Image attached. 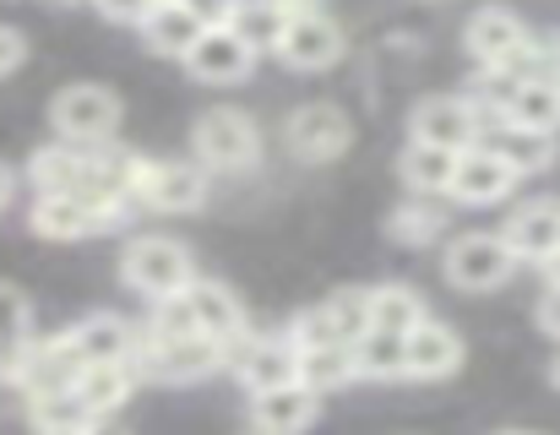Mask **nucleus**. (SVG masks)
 Listing matches in <instances>:
<instances>
[{"label":"nucleus","instance_id":"35","mask_svg":"<svg viewBox=\"0 0 560 435\" xmlns=\"http://www.w3.org/2000/svg\"><path fill=\"white\" fill-rule=\"evenodd\" d=\"M539 321H545V332L550 338H560V283L545 294V305H539Z\"/></svg>","mask_w":560,"mask_h":435},{"label":"nucleus","instance_id":"5","mask_svg":"<svg viewBox=\"0 0 560 435\" xmlns=\"http://www.w3.org/2000/svg\"><path fill=\"white\" fill-rule=\"evenodd\" d=\"M196 153H201V164H212V169H250L256 153H261V137H256L250 115H240V109H212V115L196 120Z\"/></svg>","mask_w":560,"mask_h":435},{"label":"nucleus","instance_id":"41","mask_svg":"<svg viewBox=\"0 0 560 435\" xmlns=\"http://www.w3.org/2000/svg\"><path fill=\"white\" fill-rule=\"evenodd\" d=\"M159 5H180V0H159Z\"/></svg>","mask_w":560,"mask_h":435},{"label":"nucleus","instance_id":"13","mask_svg":"<svg viewBox=\"0 0 560 435\" xmlns=\"http://www.w3.org/2000/svg\"><path fill=\"white\" fill-rule=\"evenodd\" d=\"M517 180H523V175H517L501 153H490V148H468V153L457 158L452 197H457V202H501Z\"/></svg>","mask_w":560,"mask_h":435},{"label":"nucleus","instance_id":"40","mask_svg":"<svg viewBox=\"0 0 560 435\" xmlns=\"http://www.w3.org/2000/svg\"><path fill=\"white\" fill-rule=\"evenodd\" d=\"M49 5H71V0H49Z\"/></svg>","mask_w":560,"mask_h":435},{"label":"nucleus","instance_id":"12","mask_svg":"<svg viewBox=\"0 0 560 435\" xmlns=\"http://www.w3.org/2000/svg\"><path fill=\"white\" fill-rule=\"evenodd\" d=\"M250 60H256V49L234 27H207L201 44L186 55L190 77H201V82H240L250 71Z\"/></svg>","mask_w":560,"mask_h":435},{"label":"nucleus","instance_id":"28","mask_svg":"<svg viewBox=\"0 0 560 435\" xmlns=\"http://www.w3.org/2000/svg\"><path fill=\"white\" fill-rule=\"evenodd\" d=\"M424 321V310H419V294L413 289H402V283H386V289H371V327L381 332H413Z\"/></svg>","mask_w":560,"mask_h":435},{"label":"nucleus","instance_id":"9","mask_svg":"<svg viewBox=\"0 0 560 435\" xmlns=\"http://www.w3.org/2000/svg\"><path fill=\"white\" fill-rule=\"evenodd\" d=\"M408 131H413V142L463 153V148L474 142V131H479V115H474V104H463V98H424V104L413 109Z\"/></svg>","mask_w":560,"mask_h":435},{"label":"nucleus","instance_id":"21","mask_svg":"<svg viewBox=\"0 0 560 435\" xmlns=\"http://www.w3.org/2000/svg\"><path fill=\"white\" fill-rule=\"evenodd\" d=\"M457 158H463V153H446V148H430V142H408V153L397 158V175H402L413 191L435 197V191H452Z\"/></svg>","mask_w":560,"mask_h":435},{"label":"nucleus","instance_id":"25","mask_svg":"<svg viewBox=\"0 0 560 435\" xmlns=\"http://www.w3.org/2000/svg\"><path fill=\"white\" fill-rule=\"evenodd\" d=\"M360 376L354 349H300V387L311 392H338Z\"/></svg>","mask_w":560,"mask_h":435},{"label":"nucleus","instance_id":"27","mask_svg":"<svg viewBox=\"0 0 560 435\" xmlns=\"http://www.w3.org/2000/svg\"><path fill=\"white\" fill-rule=\"evenodd\" d=\"M354 360H360V376H408V338L371 327L354 343Z\"/></svg>","mask_w":560,"mask_h":435},{"label":"nucleus","instance_id":"39","mask_svg":"<svg viewBox=\"0 0 560 435\" xmlns=\"http://www.w3.org/2000/svg\"><path fill=\"white\" fill-rule=\"evenodd\" d=\"M550 376H556V387H560V354H556V365H550Z\"/></svg>","mask_w":560,"mask_h":435},{"label":"nucleus","instance_id":"29","mask_svg":"<svg viewBox=\"0 0 560 435\" xmlns=\"http://www.w3.org/2000/svg\"><path fill=\"white\" fill-rule=\"evenodd\" d=\"M77 392H82L98 414H109V409H120L126 392H131V365H88V371L77 376Z\"/></svg>","mask_w":560,"mask_h":435},{"label":"nucleus","instance_id":"31","mask_svg":"<svg viewBox=\"0 0 560 435\" xmlns=\"http://www.w3.org/2000/svg\"><path fill=\"white\" fill-rule=\"evenodd\" d=\"M441 223H446V217L435 213L430 202H419V208H397V213H392V234H397L402 245H424V239L441 234Z\"/></svg>","mask_w":560,"mask_h":435},{"label":"nucleus","instance_id":"23","mask_svg":"<svg viewBox=\"0 0 560 435\" xmlns=\"http://www.w3.org/2000/svg\"><path fill=\"white\" fill-rule=\"evenodd\" d=\"M506 120L528 126V131H550L560 126V82H517L506 98Z\"/></svg>","mask_w":560,"mask_h":435},{"label":"nucleus","instance_id":"24","mask_svg":"<svg viewBox=\"0 0 560 435\" xmlns=\"http://www.w3.org/2000/svg\"><path fill=\"white\" fill-rule=\"evenodd\" d=\"M490 153H501L517 175H534V169H545L550 158H556V137L550 131H528V126H501L495 137H490Z\"/></svg>","mask_w":560,"mask_h":435},{"label":"nucleus","instance_id":"42","mask_svg":"<svg viewBox=\"0 0 560 435\" xmlns=\"http://www.w3.org/2000/svg\"><path fill=\"white\" fill-rule=\"evenodd\" d=\"M98 435H126V431H98Z\"/></svg>","mask_w":560,"mask_h":435},{"label":"nucleus","instance_id":"36","mask_svg":"<svg viewBox=\"0 0 560 435\" xmlns=\"http://www.w3.org/2000/svg\"><path fill=\"white\" fill-rule=\"evenodd\" d=\"M278 5L289 11V22H294V16H316V11H322V0H278Z\"/></svg>","mask_w":560,"mask_h":435},{"label":"nucleus","instance_id":"43","mask_svg":"<svg viewBox=\"0 0 560 435\" xmlns=\"http://www.w3.org/2000/svg\"><path fill=\"white\" fill-rule=\"evenodd\" d=\"M506 435H523V431H506Z\"/></svg>","mask_w":560,"mask_h":435},{"label":"nucleus","instance_id":"1","mask_svg":"<svg viewBox=\"0 0 560 435\" xmlns=\"http://www.w3.org/2000/svg\"><path fill=\"white\" fill-rule=\"evenodd\" d=\"M126 283L153 294V299H180L196 283V261L180 239H164V234H148V239H131L126 245Z\"/></svg>","mask_w":560,"mask_h":435},{"label":"nucleus","instance_id":"38","mask_svg":"<svg viewBox=\"0 0 560 435\" xmlns=\"http://www.w3.org/2000/svg\"><path fill=\"white\" fill-rule=\"evenodd\" d=\"M550 278H556V283H560V250H556V261H550Z\"/></svg>","mask_w":560,"mask_h":435},{"label":"nucleus","instance_id":"14","mask_svg":"<svg viewBox=\"0 0 560 435\" xmlns=\"http://www.w3.org/2000/svg\"><path fill=\"white\" fill-rule=\"evenodd\" d=\"M71 349H77L82 371L88 365H131L137 360V338H131V327L120 316H88L71 332Z\"/></svg>","mask_w":560,"mask_h":435},{"label":"nucleus","instance_id":"33","mask_svg":"<svg viewBox=\"0 0 560 435\" xmlns=\"http://www.w3.org/2000/svg\"><path fill=\"white\" fill-rule=\"evenodd\" d=\"M186 5L207 22V27H229V22H234V11H240V0H186Z\"/></svg>","mask_w":560,"mask_h":435},{"label":"nucleus","instance_id":"32","mask_svg":"<svg viewBox=\"0 0 560 435\" xmlns=\"http://www.w3.org/2000/svg\"><path fill=\"white\" fill-rule=\"evenodd\" d=\"M109 22H148L159 11V0H93Z\"/></svg>","mask_w":560,"mask_h":435},{"label":"nucleus","instance_id":"2","mask_svg":"<svg viewBox=\"0 0 560 435\" xmlns=\"http://www.w3.org/2000/svg\"><path fill=\"white\" fill-rule=\"evenodd\" d=\"M49 120H55V131H60L66 142H109L115 126H120V98H115L109 87L77 82V87H66V93L55 98Z\"/></svg>","mask_w":560,"mask_h":435},{"label":"nucleus","instance_id":"30","mask_svg":"<svg viewBox=\"0 0 560 435\" xmlns=\"http://www.w3.org/2000/svg\"><path fill=\"white\" fill-rule=\"evenodd\" d=\"M27 354V299L0 283V365H16Z\"/></svg>","mask_w":560,"mask_h":435},{"label":"nucleus","instance_id":"19","mask_svg":"<svg viewBox=\"0 0 560 435\" xmlns=\"http://www.w3.org/2000/svg\"><path fill=\"white\" fill-rule=\"evenodd\" d=\"M463 365V343H457V332L452 327H441V321H419L413 332H408V376H452Z\"/></svg>","mask_w":560,"mask_h":435},{"label":"nucleus","instance_id":"26","mask_svg":"<svg viewBox=\"0 0 560 435\" xmlns=\"http://www.w3.org/2000/svg\"><path fill=\"white\" fill-rule=\"evenodd\" d=\"M250 49H272V44H283V33H289V11L278 5V0H240V11H234V22H229Z\"/></svg>","mask_w":560,"mask_h":435},{"label":"nucleus","instance_id":"3","mask_svg":"<svg viewBox=\"0 0 560 435\" xmlns=\"http://www.w3.org/2000/svg\"><path fill=\"white\" fill-rule=\"evenodd\" d=\"M517 272V250L506 245V234H463L452 250H446V278L457 289H501L506 278Z\"/></svg>","mask_w":560,"mask_h":435},{"label":"nucleus","instance_id":"16","mask_svg":"<svg viewBox=\"0 0 560 435\" xmlns=\"http://www.w3.org/2000/svg\"><path fill=\"white\" fill-rule=\"evenodd\" d=\"M250 420L261 435H300L311 420H316V392L311 387H278V392H256L250 403Z\"/></svg>","mask_w":560,"mask_h":435},{"label":"nucleus","instance_id":"20","mask_svg":"<svg viewBox=\"0 0 560 435\" xmlns=\"http://www.w3.org/2000/svg\"><path fill=\"white\" fill-rule=\"evenodd\" d=\"M142 33H148V44H153L159 55H180V60H186L190 49L201 44L207 22H201L186 0H180V5H159V11L142 22Z\"/></svg>","mask_w":560,"mask_h":435},{"label":"nucleus","instance_id":"22","mask_svg":"<svg viewBox=\"0 0 560 435\" xmlns=\"http://www.w3.org/2000/svg\"><path fill=\"white\" fill-rule=\"evenodd\" d=\"M186 299L212 343H234V338H240V305H234V294H229L223 283H201V278H196Z\"/></svg>","mask_w":560,"mask_h":435},{"label":"nucleus","instance_id":"17","mask_svg":"<svg viewBox=\"0 0 560 435\" xmlns=\"http://www.w3.org/2000/svg\"><path fill=\"white\" fill-rule=\"evenodd\" d=\"M109 223L115 217L104 208H93L88 197H38V208H33V228L44 239H82V234L109 228Z\"/></svg>","mask_w":560,"mask_h":435},{"label":"nucleus","instance_id":"37","mask_svg":"<svg viewBox=\"0 0 560 435\" xmlns=\"http://www.w3.org/2000/svg\"><path fill=\"white\" fill-rule=\"evenodd\" d=\"M5 202H11V169L0 164V208H5Z\"/></svg>","mask_w":560,"mask_h":435},{"label":"nucleus","instance_id":"34","mask_svg":"<svg viewBox=\"0 0 560 435\" xmlns=\"http://www.w3.org/2000/svg\"><path fill=\"white\" fill-rule=\"evenodd\" d=\"M22 55H27L22 33H16V27H0V77H5V71H16V66H22Z\"/></svg>","mask_w":560,"mask_h":435},{"label":"nucleus","instance_id":"11","mask_svg":"<svg viewBox=\"0 0 560 435\" xmlns=\"http://www.w3.org/2000/svg\"><path fill=\"white\" fill-rule=\"evenodd\" d=\"M506 245L517 250V261H556L560 250V202L545 197V202H528L506 217Z\"/></svg>","mask_w":560,"mask_h":435},{"label":"nucleus","instance_id":"6","mask_svg":"<svg viewBox=\"0 0 560 435\" xmlns=\"http://www.w3.org/2000/svg\"><path fill=\"white\" fill-rule=\"evenodd\" d=\"M283 131H289L294 158H305V164H327V158L349 153V142H354V126L338 104H305V109L289 115Z\"/></svg>","mask_w":560,"mask_h":435},{"label":"nucleus","instance_id":"8","mask_svg":"<svg viewBox=\"0 0 560 435\" xmlns=\"http://www.w3.org/2000/svg\"><path fill=\"white\" fill-rule=\"evenodd\" d=\"M468 49H474V60H485L490 71H506V66L528 49V27H523V16H512V11H501V5H485V11L468 16Z\"/></svg>","mask_w":560,"mask_h":435},{"label":"nucleus","instance_id":"4","mask_svg":"<svg viewBox=\"0 0 560 435\" xmlns=\"http://www.w3.org/2000/svg\"><path fill=\"white\" fill-rule=\"evenodd\" d=\"M223 354L229 349L212 343L207 332H196V338H159V332H148V343L137 349V371L153 376V381H190V376H207Z\"/></svg>","mask_w":560,"mask_h":435},{"label":"nucleus","instance_id":"10","mask_svg":"<svg viewBox=\"0 0 560 435\" xmlns=\"http://www.w3.org/2000/svg\"><path fill=\"white\" fill-rule=\"evenodd\" d=\"M278 55L294 71H327L343 55V27L332 16H322V11L316 16H294L289 33H283V44H278Z\"/></svg>","mask_w":560,"mask_h":435},{"label":"nucleus","instance_id":"7","mask_svg":"<svg viewBox=\"0 0 560 435\" xmlns=\"http://www.w3.org/2000/svg\"><path fill=\"white\" fill-rule=\"evenodd\" d=\"M131 197L159 208V213H186V208H201L207 175L190 169V164H137L131 169Z\"/></svg>","mask_w":560,"mask_h":435},{"label":"nucleus","instance_id":"15","mask_svg":"<svg viewBox=\"0 0 560 435\" xmlns=\"http://www.w3.org/2000/svg\"><path fill=\"white\" fill-rule=\"evenodd\" d=\"M33 414V431L38 435H98V409L77 392V387H60V392H38L27 403Z\"/></svg>","mask_w":560,"mask_h":435},{"label":"nucleus","instance_id":"18","mask_svg":"<svg viewBox=\"0 0 560 435\" xmlns=\"http://www.w3.org/2000/svg\"><path fill=\"white\" fill-rule=\"evenodd\" d=\"M240 381L250 392H278L300 381V349L294 343H245L240 349Z\"/></svg>","mask_w":560,"mask_h":435}]
</instances>
